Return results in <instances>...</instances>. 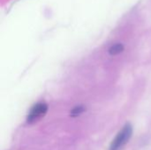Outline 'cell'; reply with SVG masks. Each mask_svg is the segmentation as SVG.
I'll use <instances>...</instances> for the list:
<instances>
[{
  "label": "cell",
  "mask_w": 151,
  "mask_h": 150,
  "mask_svg": "<svg viewBox=\"0 0 151 150\" xmlns=\"http://www.w3.org/2000/svg\"><path fill=\"white\" fill-rule=\"evenodd\" d=\"M47 111H48V105L45 103H38L35 104L31 108V110L27 117V122L33 123V122L40 119L47 113Z\"/></svg>",
  "instance_id": "cell-2"
},
{
  "label": "cell",
  "mask_w": 151,
  "mask_h": 150,
  "mask_svg": "<svg viewBox=\"0 0 151 150\" xmlns=\"http://www.w3.org/2000/svg\"><path fill=\"white\" fill-rule=\"evenodd\" d=\"M124 50H125V47L122 43H116L110 47L108 52L111 56H116V55L122 53L124 51Z\"/></svg>",
  "instance_id": "cell-3"
},
{
  "label": "cell",
  "mask_w": 151,
  "mask_h": 150,
  "mask_svg": "<svg viewBox=\"0 0 151 150\" xmlns=\"http://www.w3.org/2000/svg\"><path fill=\"white\" fill-rule=\"evenodd\" d=\"M86 111V107L83 106V105H78V106H75L70 112V116L73 117V118H76L78 116H80L81 114H82L84 111Z\"/></svg>",
  "instance_id": "cell-4"
},
{
  "label": "cell",
  "mask_w": 151,
  "mask_h": 150,
  "mask_svg": "<svg viewBox=\"0 0 151 150\" xmlns=\"http://www.w3.org/2000/svg\"><path fill=\"white\" fill-rule=\"evenodd\" d=\"M133 135V126L130 123L126 124L116 135L111 143L109 150H120L131 139Z\"/></svg>",
  "instance_id": "cell-1"
}]
</instances>
